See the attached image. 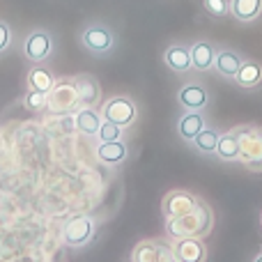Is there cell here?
Instances as JSON below:
<instances>
[{
  "label": "cell",
  "instance_id": "obj_22",
  "mask_svg": "<svg viewBox=\"0 0 262 262\" xmlns=\"http://www.w3.org/2000/svg\"><path fill=\"white\" fill-rule=\"evenodd\" d=\"M235 81H237V85H242V88H255L262 81V67L258 62H253V60H249V62L244 60L235 76Z\"/></svg>",
  "mask_w": 262,
  "mask_h": 262
},
{
  "label": "cell",
  "instance_id": "obj_4",
  "mask_svg": "<svg viewBox=\"0 0 262 262\" xmlns=\"http://www.w3.org/2000/svg\"><path fill=\"white\" fill-rule=\"evenodd\" d=\"M101 118L108 120V122H115L118 127L124 129L136 120V104L129 97H113V99H108L104 104Z\"/></svg>",
  "mask_w": 262,
  "mask_h": 262
},
{
  "label": "cell",
  "instance_id": "obj_26",
  "mask_svg": "<svg viewBox=\"0 0 262 262\" xmlns=\"http://www.w3.org/2000/svg\"><path fill=\"white\" fill-rule=\"evenodd\" d=\"M26 106L30 111H44L46 108V92H37L30 90L26 95Z\"/></svg>",
  "mask_w": 262,
  "mask_h": 262
},
{
  "label": "cell",
  "instance_id": "obj_1",
  "mask_svg": "<svg viewBox=\"0 0 262 262\" xmlns=\"http://www.w3.org/2000/svg\"><path fill=\"white\" fill-rule=\"evenodd\" d=\"M214 223V216L209 207L200 200L191 212L182 214V216H172L166 223V232L172 239H189V237H205Z\"/></svg>",
  "mask_w": 262,
  "mask_h": 262
},
{
  "label": "cell",
  "instance_id": "obj_11",
  "mask_svg": "<svg viewBox=\"0 0 262 262\" xmlns=\"http://www.w3.org/2000/svg\"><path fill=\"white\" fill-rule=\"evenodd\" d=\"M177 99H180V104L184 106L186 111H203L209 101V95L198 83H186V85L177 92Z\"/></svg>",
  "mask_w": 262,
  "mask_h": 262
},
{
  "label": "cell",
  "instance_id": "obj_25",
  "mask_svg": "<svg viewBox=\"0 0 262 262\" xmlns=\"http://www.w3.org/2000/svg\"><path fill=\"white\" fill-rule=\"evenodd\" d=\"M205 9H207V14H212V16H223V14L230 12V3L228 0H203Z\"/></svg>",
  "mask_w": 262,
  "mask_h": 262
},
{
  "label": "cell",
  "instance_id": "obj_16",
  "mask_svg": "<svg viewBox=\"0 0 262 262\" xmlns=\"http://www.w3.org/2000/svg\"><path fill=\"white\" fill-rule=\"evenodd\" d=\"M101 122H104V118H101L92 106H85V108H81L76 115H74V124H76V129L81 131V134H85V136H97L99 134Z\"/></svg>",
  "mask_w": 262,
  "mask_h": 262
},
{
  "label": "cell",
  "instance_id": "obj_28",
  "mask_svg": "<svg viewBox=\"0 0 262 262\" xmlns=\"http://www.w3.org/2000/svg\"><path fill=\"white\" fill-rule=\"evenodd\" d=\"M255 262H262V255H258V258H255Z\"/></svg>",
  "mask_w": 262,
  "mask_h": 262
},
{
  "label": "cell",
  "instance_id": "obj_12",
  "mask_svg": "<svg viewBox=\"0 0 262 262\" xmlns=\"http://www.w3.org/2000/svg\"><path fill=\"white\" fill-rule=\"evenodd\" d=\"M214 60H216V46L209 44V41H195L191 46V64L198 72H209L214 67Z\"/></svg>",
  "mask_w": 262,
  "mask_h": 262
},
{
  "label": "cell",
  "instance_id": "obj_3",
  "mask_svg": "<svg viewBox=\"0 0 262 262\" xmlns=\"http://www.w3.org/2000/svg\"><path fill=\"white\" fill-rule=\"evenodd\" d=\"M239 138V147H242V161L246 163V168L251 170H262V131L260 129H251V127H242L235 131Z\"/></svg>",
  "mask_w": 262,
  "mask_h": 262
},
{
  "label": "cell",
  "instance_id": "obj_24",
  "mask_svg": "<svg viewBox=\"0 0 262 262\" xmlns=\"http://www.w3.org/2000/svg\"><path fill=\"white\" fill-rule=\"evenodd\" d=\"M99 140L101 143H108V140H120L122 138V127H118L115 122H108V120H104L99 127Z\"/></svg>",
  "mask_w": 262,
  "mask_h": 262
},
{
  "label": "cell",
  "instance_id": "obj_7",
  "mask_svg": "<svg viewBox=\"0 0 262 262\" xmlns=\"http://www.w3.org/2000/svg\"><path fill=\"white\" fill-rule=\"evenodd\" d=\"M198 203H200V198L189 193V191H170L163 198V214H166V219L182 216V214L191 212Z\"/></svg>",
  "mask_w": 262,
  "mask_h": 262
},
{
  "label": "cell",
  "instance_id": "obj_18",
  "mask_svg": "<svg viewBox=\"0 0 262 262\" xmlns=\"http://www.w3.org/2000/svg\"><path fill=\"white\" fill-rule=\"evenodd\" d=\"M205 129V118L200 111H186L180 118V124H177V131L184 140H193L200 131Z\"/></svg>",
  "mask_w": 262,
  "mask_h": 262
},
{
  "label": "cell",
  "instance_id": "obj_21",
  "mask_svg": "<svg viewBox=\"0 0 262 262\" xmlns=\"http://www.w3.org/2000/svg\"><path fill=\"white\" fill-rule=\"evenodd\" d=\"M230 12L239 21H253L262 12V0H230Z\"/></svg>",
  "mask_w": 262,
  "mask_h": 262
},
{
  "label": "cell",
  "instance_id": "obj_10",
  "mask_svg": "<svg viewBox=\"0 0 262 262\" xmlns=\"http://www.w3.org/2000/svg\"><path fill=\"white\" fill-rule=\"evenodd\" d=\"M51 49H53V39H51V35L46 30H35L26 39V46H23L26 58L32 60V62H41V60H46L49 53H51Z\"/></svg>",
  "mask_w": 262,
  "mask_h": 262
},
{
  "label": "cell",
  "instance_id": "obj_2",
  "mask_svg": "<svg viewBox=\"0 0 262 262\" xmlns=\"http://www.w3.org/2000/svg\"><path fill=\"white\" fill-rule=\"evenodd\" d=\"M81 104L76 95V88H74V81H62L55 83L53 90L46 95V113L49 115H69L76 106Z\"/></svg>",
  "mask_w": 262,
  "mask_h": 262
},
{
  "label": "cell",
  "instance_id": "obj_14",
  "mask_svg": "<svg viewBox=\"0 0 262 262\" xmlns=\"http://www.w3.org/2000/svg\"><path fill=\"white\" fill-rule=\"evenodd\" d=\"M74 88H76V95H78V101L83 106H95L101 97V88L99 83L95 81L92 76H76L74 78Z\"/></svg>",
  "mask_w": 262,
  "mask_h": 262
},
{
  "label": "cell",
  "instance_id": "obj_23",
  "mask_svg": "<svg viewBox=\"0 0 262 262\" xmlns=\"http://www.w3.org/2000/svg\"><path fill=\"white\" fill-rule=\"evenodd\" d=\"M191 143H193V147L198 149V152H203V154H214V152H216L219 134H216L214 129H207V127H205L198 136H195L193 140H191Z\"/></svg>",
  "mask_w": 262,
  "mask_h": 262
},
{
  "label": "cell",
  "instance_id": "obj_20",
  "mask_svg": "<svg viewBox=\"0 0 262 262\" xmlns=\"http://www.w3.org/2000/svg\"><path fill=\"white\" fill-rule=\"evenodd\" d=\"M28 85H30V90L46 92L49 95L55 85V78L46 67H32L30 74H28Z\"/></svg>",
  "mask_w": 262,
  "mask_h": 262
},
{
  "label": "cell",
  "instance_id": "obj_13",
  "mask_svg": "<svg viewBox=\"0 0 262 262\" xmlns=\"http://www.w3.org/2000/svg\"><path fill=\"white\" fill-rule=\"evenodd\" d=\"M166 64L172 69V72L177 74H186L189 69H193V64H191V49L184 44H172L168 46L166 51Z\"/></svg>",
  "mask_w": 262,
  "mask_h": 262
},
{
  "label": "cell",
  "instance_id": "obj_6",
  "mask_svg": "<svg viewBox=\"0 0 262 262\" xmlns=\"http://www.w3.org/2000/svg\"><path fill=\"white\" fill-rule=\"evenodd\" d=\"M134 262H177L172 255V246L163 242H140L134 249Z\"/></svg>",
  "mask_w": 262,
  "mask_h": 262
},
{
  "label": "cell",
  "instance_id": "obj_5",
  "mask_svg": "<svg viewBox=\"0 0 262 262\" xmlns=\"http://www.w3.org/2000/svg\"><path fill=\"white\" fill-rule=\"evenodd\" d=\"M92 232H95V223H92L90 216H72L67 223H64V230L62 237L69 246H83L92 239Z\"/></svg>",
  "mask_w": 262,
  "mask_h": 262
},
{
  "label": "cell",
  "instance_id": "obj_17",
  "mask_svg": "<svg viewBox=\"0 0 262 262\" xmlns=\"http://www.w3.org/2000/svg\"><path fill=\"white\" fill-rule=\"evenodd\" d=\"M97 157L106 166H118L127 159V145L122 140H108V143H99L97 147Z\"/></svg>",
  "mask_w": 262,
  "mask_h": 262
},
{
  "label": "cell",
  "instance_id": "obj_27",
  "mask_svg": "<svg viewBox=\"0 0 262 262\" xmlns=\"http://www.w3.org/2000/svg\"><path fill=\"white\" fill-rule=\"evenodd\" d=\"M9 41H12V30H9L7 23L0 21V53H3V51H7Z\"/></svg>",
  "mask_w": 262,
  "mask_h": 262
},
{
  "label": "cell",
  "instance_id": "obj_8",
  "mask_svg": "<svg viewBox=\"0 0 262 262\" xmlns=\"http://www.w3.org/2000/svg\"><path fill=\"white\" fill-rule=\"evenodd\" d=\"M83 44H85V49L92 51V53L104 55L113 49V32L106 26H88L85 30H83Z\"/></svg>",
  "mask_w": 262,
  "mask_h": 262
},
{
  "label": "cell",
  "instance_id": "obj_15",
  "mask_svg": "<svg viewBox=\"0 0 262 262\" xmlns=\"http://www.w3.org/2000/svg\"><path fill=\"white\" fill-rule=\"evenodd\" d=\"M242 55L237 53V51H230V49H223L216 53V60H214V67H216V72L221 74V76L226 78H235L237 72H239L242 67Z\"/></svg>",
  "mask_w": 262,
  "mask_h": 262
},
{
  "label": "cell",
  "instance_id": "obj_19",
  "mask_svg": "<svg viewBox=\"0 0 262 262\" xmlns=\"http://www.w3.org/2000/svg\"><path fill=\"white\" fill-rule=\"evenodd\" d=\"M216 154L219 159L223 161H237L242 157V147H239V138H237L235 131H228V134L219 136V143H216Z\"/></svg>",
  "mask_w": 262,
  "mask_h": 262
},
{
  "label": "cell",
  "instance_id": "obj_9",
  "mask_svg": "<svg viewBox=\"0 0 262 262\" xmlns=\"http://www.w3.org/2000/svg\"><path fill=\"white\" fill-rule=\"evenodd\" d=\"M172 255L177 262H205L207 258V246L200 237H189V239H177L172 246Z\"/></svg>",
  "mask_w": 262,
  "mask_h": 262
}]
</instances>
